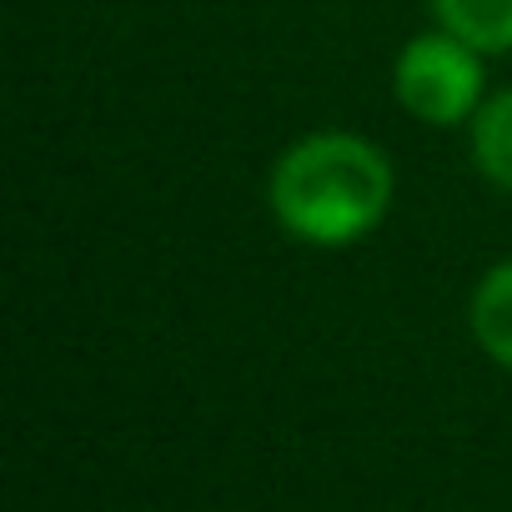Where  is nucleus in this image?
Segmentation results:
<instances>
[{
  "instance_id": "nucleus-1",
  "label": "nucleus",
  "mask_w": 512,
  "mask_h": 512,
  "mask_svg": "<svg viewBox=\"0 0 512 512\" xmlns=\"http://www.w3.org/2000/svg\"><path fill=\"white\" fill-rule=\"evenodd\" d=\"M392 161L352 131H317L282 151L267 181L272 216L307 246H352L392 211Z\"/></svg>"
},
{
  "instance_id": "nucleus-2",
  "label": "nucleus",
  "mask_w": 512,
  "mask_h": 512,
  "mask_svg": "<svg viewBox=\"0 0 512 512\" xmlns=\"http://www.w3.org/2000/svg\"><path fill=\"white\" fill-rule=\"evenodd\" d=\"M392 91L422 126L472 121L482 106V51H472L452 31L412 36L397 56Z\"/></svg>"
},
{
  "instance_id": "nucleus-3",
  "label": "nucleus",
  "mask_w": 512,
  "mask_h": 512,
  "mask_svg": "<svg viewBox=\"0 0 512 512\" xmlns=\"http://www.w3.org/2000/svg\"><path fill=\"white\" fill-rule=\"evenodd\" d=\"M467 322H472V337L477 347L512 372V256L507 262H497L477 292H472V307H467Z\"/></svg>"
},
{
  "instance_id": "nucleus-4",
  "label": "nucleus",
  "mask_w": 512,
  "mask_h": 512,
  "mask_svg": "<svg viewBox=\"0 0 512 512\" xmlns=\"http://www.w3.org/2000/svg\"><path fill=\"white\" fill-rule=\"evenodd\" d=\"M432 16L482 56L512 51V0H432Z\"/></svg>"
},
{
  "instance_id": "nucleus-5",
  "label": "nucleus",
  "mask_w": 512,
  "mask_h": 512,
  "mask_svg": "<svg viewBox=\"0 0 512 512\" xmlns=\"http://www.w3.org/2000/svg\"><path fill=\"white\" fill-rule=\"evenodd\" d=\"M472 161L487 181L512 191V86L477 106V116H472Z\"/></svg>"
}]
</instances>
